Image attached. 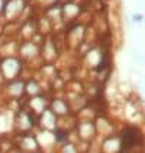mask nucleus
Returning <instances> with one entry per match:
<instances>
[{"label": "nucleus", "mask_w": 145, "mask_h": 153, "mask_svg": "<svg viewBox=\"0 0 145 153\" xmlns=\"http://www.w3.org/2000/svg\"><path fill=\"white\" fill-rule=\"evenodd\" d=\"M121 152H145V130L139 124H123L118 130Z\"/></svg>", "instance_id": "f257e3e1"}, {"label": "nucleus", "mask_w": 145, "mask_h": 153, "mask_svg": "<svg viewBox=\"0 0 145 153\" xmlns=\"http://www.w3.org/2000/svg\"><path fill=\"white\" fill-rule=\"evenodd\" d=\"M25 61L19 56H6L0 57V71L3 74L4 82L16 77H22L25 70Z\"/></svg>", "instance_id": "f03ea898"}, {"label": "nucleus", "mask_w": 145, "mask_h": 153, "mask_svg": "<svg viewBox=\"0 0 145 153\" xmlns=\"http://www.w3.org/2000/svg\"><path fill=\"white\" fill-rule=\"evenodd\" d=\"M18 56L23 60L25 64L32 66V63L41 60V45H38L32 39H19Z\"/></svg>", "instance_id": "7ed1b4c3"}, {"label": "nucleus", "mask_w": 145, "mask_h": 153, "mask_svg": "<svg viewBox=\"0 0 145 153\" xmlns=\"http://www.w3.org/2000/svg\"><path fill=\"white\" fill-rule=\"evenodd\" d=\"M74 133L77 134V139L80 141L92 143L97 139V130L94 120H87V118H77Z\"/></svg>", "instance_id": "20e7f679"}, {"label": "nucleus", "mask_w": 145, "mask_h": 153, "mask_svg": "<svg viewBox=\"0 0 145 153\" xmlns=\"http://www.w3.org/2000/svg\"><path fill=\"white\" fill-rule=\"evenodd\" d=\"M25 80L23 77H16L12 80H6V82L1 85L0 88V92L3 94L4 99L7 101H12V99H21L26 96L25 94Z\"/></svg>", "instance_id": "39448f33"}, {"label": "nucleus", "mask_w": 145, "mask_h": 153, "mask_svg": "<svg viewBox=\"0 0 145 153\" xmlns=\"http://www.w3.org/2000/svg\"><path fill=\"white\" fill-rule=\"evenodd\" d=\"M49 108L58 115V117H65V115H70V114H74L72 112V108L70 105V101L64 96H51L49 98Z\"/></svg>", "instance_id": "423d86ee"}, {"label": "nucleus", "mask_w": 145, "mask_h": 153, "mask_svg": "<svg viewBox=\"0 0 145 153\" xmlns=\"http://www.w3.org/2000/svg\"><path fill=\"white\" fill-rule=\"evenodd\" d=\"M49 98H51V96H49L47 92L34 95V96H26V106L39 115L45 108L49 106Z\"/></svg>", "instance_id": "0eeeda50"}, {"label": "nucleus", "mask_w": 145, "mask_h": 153, "mask_svg": "<svg viewBox=\"0 0 145 153\" xmlns=\"http://www.w3.org/2000/svg\"><path fill=\"white\" fill-rule=\"evenodd\" d=\"M58 115L51 109V108H45L41 114H39V123H38V127L39 128H44V130H54L58 127ZM36 127V128H38Z\"/></svg>", "instance_id": "6e6552de"}, {"label": "nucleus", "mask_w": 145, "mask_h": 153, "mask_svg": "<svg viewBox=\"0 0 145 153\" xmlns=\"http://www.w3.org/2000/svg\"><path fill=\"white\" fill-rule=\"evenodd\" d=\"M100 152H106V153H115V152H121V140L118 133L106 136L100 140Z\"/></svg>", "instance_id": "1a4fd4ad"}, {"label": "nucleus", "mask_w": 145, "mask_h": 153, "mask_svg": "<svg viewBox=\"0 0 145 153\" xmlns=\"http://www.w3.org/2000/svg\"><path fill=\"white\" fill-rule=\"evenodd\" d=\"M25 94L26 96H34V95L42 94V92H47L45 88L42 86V83L36 79L35 76H31L29 79H25Z\"/></svg>", "instance_id": "9d476101"}, {"label": "nucleus", "mask_w": 145, "mask_h": 153, "mask_svg": "<svg viewBox=\"0 0 145 153\" xmlns=\"http://www.w3.org/2000/svg\"><path fill=\"white\" fill-rule=\"evenodd\" d=\"M128 54H129V57H131L133 64L145 66V53L141 50V47H131Z\"/></svg>", "instance_id": "9b49d317"}, {"label": "nucleus", "mask_w": 145, "mask_h": 153, "mask_svg": "<svg viewBox=\"0 0 145 153\" xmlns=\"http://www.w3.org/2000/svg\"><path fill=\"white\" fill-rule=\"evenodd\" d=\"M144 15L141 12H133L132 16H131V21H132L133 24H142L144 22Z\"/></svg>", "instance_id": "f8f14e48"}, {"label": "nucleus", "mask_w": 145, "mask_h": 153, "mask_svg": "<svg viewBox=\"0 0 145 153\" xmlns=\"http://www.w3.org/2000/svg\"><path fill=\"white\" fill-rule=\"evenodd\" d=\"M142 128L145 130V121H144V123H142Z\"/></svg>", "instance_id": "ddd939ff"}]
</instances>
